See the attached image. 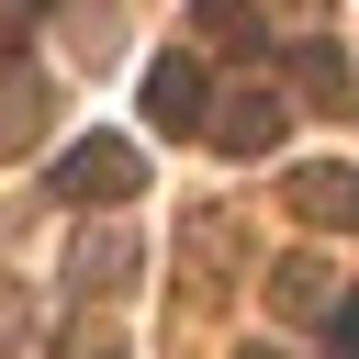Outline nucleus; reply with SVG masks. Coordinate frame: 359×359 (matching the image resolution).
Masks as SVG:
<instances>
[{
    "label": "nucleus",
    "mask_w": 359,
    "mask_h": 359,
    "mask_svg": "<svg viewBox=\"0 0 359 359\" xmlns=\"http://www.w3.org/2000/svg\"><path fill=\"white\" fill-rule=\"evenodd\" d=\"M146 123H157V135H202V123H213L202 56H157V67H146Z\"/></svg>",
    "instance_id": "obj_1"
},
{
    "label": "nucleus",
    "mask_w": 359,
    "mask_h": 359,
    "mask_svg": "<svg viewBox=\"0 0 359 359\" xmlns=\"http://www.w3.org/2000/svg\"><path fill=\"white\" fill-rule=\"evenodd\" d=\"M56 191H67V202H123V191H135V146H112V135L67 146V157H56Z\"/></svg>",
    "instance_id": "obj_2"
},
{
    "label": "nucleus",
    "mask_w": 359,
    "mask_h": 359,
    "mask_svg": "<svg viewBox=\"0 0 359 359\" xmlns=\"http://www.w3.org/2000/svg\"><path fill=\"white\" fill-rule=\"evenodd\" d=\"M213 135H224L236 157H258V146H280V101H269V90H247V101H224V112H213Z\"/></svg>",
    "instance_id": "obj_3"
},
{
    "label": "nucleus",
    "mask_w": 359,
    "mask_h": 359,
    "mask_svg": "<svg viewBox=\"0 0 359 359\" xmlns=\"http://www.w3.org/2000/svg\"><path fill=\"white\" fill-rule=\"evenodd\" d=\"M292 202H303L314 224H348V213H359V168H303V180H292Z\"/></svg>",
    "instance_id": "obj_4"
},
{
    "label": "nucleus",
    "mask_w": 359,
    "mask_h": 359,
    "mask_svg": "<svg viewBox=\"0 0 359 359\" xmlns=\"http://www.w3.org/2000/svg\"><path fill=\"white\" fill-rule=\"evenodd\" d=\"M202 45H213V56H247V45H258V11H247V0H202Z\"/></svg>",
    "instance_id": "obj_5"
},
{
    "label": "nucleus",
    "mask_w": 359,
    "mask_h": 359,
    "mask_svg": "<svg viewBox=\"0 0 359 359\" xmlns=\"http://www.w3.org/2000/svg\"><path fill=\"white\" fill-rule=\"evenodd\" d=\"M303 101H348V67H337V45H303Z\"/></svg>",
    "instance_id": "obj_6"
},
{
    "label": "nucleus",
    "mask_w": 359,
    "mask_h": 359,
    "mask_svg": "<svg viewBox=\"0 0 359 359\" xmlns=\"http://www.w3.org/2000/svg\"><path fill=\"white\" fill-rule=\"evenodd\" d=\"M337 359H359V292L337 303Z\"/></svg>",
    "instance_id": "obj_7"
}]
</instances>
